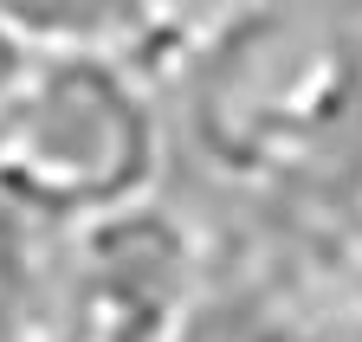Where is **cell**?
Segmentation results:
<instances>
[{"instance_id":"obj_2","label":"cell","mask_w":362,"mask_h":342,"mask_svg":"<svg viewBox=\"0 0 362 342\" xmlns=\"http://www.w3.org/2000/svg\"><path fill=\"white\" fill-rule=\"evenodd\" d=\"M168 91L117 52H33L0 97V220L65 239L162 200L175 161Z\"/></svg>"},{"instance_id":"obj_6","label":"cell","mask_w":362,"mask_h":342,"mask_svg":"<svg viewBox=\"0 0 362 342\" xmlns=\"http://www.w3.org/2000/svg\"><path fill=\"white\" fill-rule=\"evenodd\" d=\"M123 0H0L7 26L26 52H110Z\"/></svg>"},{"instance_id":"obj_5","label":"cell","mask_w":362,"mask_h":342,"mask_svg":"<svg viewBox=\"0 0 362 342\" xmlns=\"http://www.w3.org/2000/svg\"><path fill=\"white\" fill-rule=\"evenodd\" d=\"M304 336L310 329L220 245H214L201 291L181 304V317L168 329V342H304Z\"/></svg>"},{"instance_id":"obj_1","label":"cell","mask_w":362,"mask_h":342,"mask_svg":"<svg viewBox=\"0 0 362 342\" xmlns=\"http://www.w3.org/2000/svg\"><path fill=\"white\" fill-rule=\"evenodd\" d=\"M175 136L240 194L310 181L362 110V32L291 0H246L175 84Z\"/></svg>"},{"instance_id":"obj_4","label":"cell","mask_w":362,"mask_h":342,"mask_svg":"<svg viewBox=\"0 0 362 342\" xmlns=\"http://www.w3.org/2000/svg\"><path fill=\"white\" fill-rule=\"evenodd\" d=\"M240 7L246 0H123L110 52L175 97V84L194 71V59L226 32V20Z\"/></svg>"},{"instance_id":"obj_3","label":"cell","mask_w":362,"mask_h":342,"mask_svg":"<svg viewBox=\"0 0 362 342\" xmlns=\"http://www.w3.org/2000/svg\"><path fill=\"white\" fill-rule=\"evenodd\" d=\"M52 265L71 342H168L181 304L214 265V233H201L175 200H149L52 239Z\"/></svg>"},{"instance_id":"obj_7","label":"cell","mask_w":362,"mask_h":342,"mask_svg":"<svg viewBox=\"0 0 362 342\" xmlns=\"http://www.w3.org/2000/svg\"><path fill=\"white\" fill-rule=\"evenodd\" d=\"M26 59H33V52L20 46V39H13L7 26H0V97H7V91H13V78L26 71Z\"/></svg>"},{"instance_id":"obj_8","label":"cell","mask_w":362,"mask_h":342,"mask_svg":"<svg viewBox=\"0 0 362 342\" xmlns=\"http://www.w3.org/2000/svg\"><path fill=\"white\" fill-rule=\"evenodd\" d=\"M291 7H310V13H324V20H343L362 32V0H291Z\"/></svg>"}]
</instances>
